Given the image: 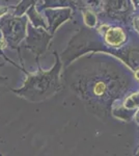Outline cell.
<instances>
[{
  "label": "cell",
  "mask_w": 139,
  "mask_h": 156,
  "mask_svg": "<svg viewBox=\"0 0 139 156\" xmlns=\"http://www.w3.org/2000/svg\"><path fill=\"white\" fill-rule=\"evenodd\" d=\"M0 23H1L3 39L11 45L12 48H17L20 42L26 36L27 18L6 16L1 20Z\"/></svg>",
  "instance_id": "1"
},
{
  "label": "cell",
  "mask_w": 139,
  "mask_h": 156,
  "mask_svg": "<svg viewBox=\"0 0 139 156\" xmlns=\"http://www.w3.org/2000/svg\"><path fill=\"white\" fill-rule=\"evenodd\" d=\"M106 41L110 45H120L125 41V34L120 28H111L106 34Z\"/></svg>",
  "instance_id": "2"
},
{
  "label": "cell",
  "mask_w": 139,
  "mask_h": 156,
  "mask_svg": "<svg viewBox=\"0 0 139 156\" xmlns=\"http://www.w3.org/2000/svg\"><path fill=\"white\" fill-rule=\"evenodd\" d=\"M30 3H31V2H29V1H23V2H21V3H20L19 5L17 6L16 11H15V12H14V16L15 17H18V18L22 17V15H23L24 12H26L27 7L30 5Z\"/></svg>",
  "instance_id": "3"
},
{
  "label": "cell",
  "mask_w": 139,
  "mask_h": 156,
  "mask_svg": "<svg viewBox=\"0 0 139 156\" xmlns=\"http://www.w3.org/2000/svg\"><path fill=\"white\" fill-rule=\"evenodd\" d=\"M106 87H105V84L103 83V82H98L97 84H96L95 87V93L97 95H102L104 94Z\"/></svg>",
  "instance_id": "4"
},
{
  "label": "cell",
  "mask_w": 139,
  "mask_h": 156,
  "mask_svg": "<svg viewBox=\"0 0 139 156\" xmlns=\"http://www.w3.org/2000/svg\"><path fill=\"white\" fill-rule=\"evenodd\" d=\"M6 7H0V16H1V15H3L4 12H6Z\"/></svg>",
  "instance_id": "5"
},
{
  "label": "cell",
  "mask_w": 139,
  "mask_h": 156,
  "mask_svg": "<svg viewBox=\"0 0 139 156\" xmlns=\"http://www.w3.org/2000/svg\"><path fill=\"white\" fill-rule=\"evenodd\" d=\"M135 76H136V78H137V79H139V71H138L137 73H136Z\"/></svg>",
  "instance_id": "6"
}]
</instances>
